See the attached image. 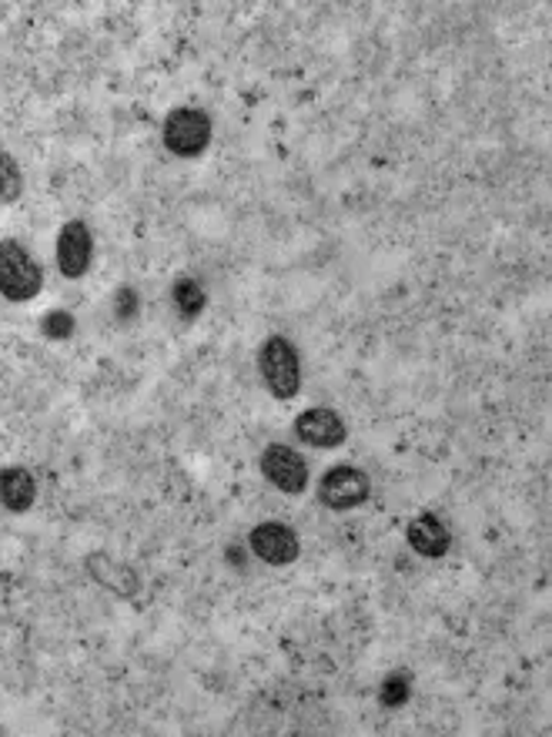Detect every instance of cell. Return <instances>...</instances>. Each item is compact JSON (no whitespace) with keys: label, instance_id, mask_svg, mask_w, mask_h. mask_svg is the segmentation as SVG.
Returning <instances> with one entry per match:
<instances>
[{"label":"cell","instance_id":"cell-1","mask_svg":"<svg viewBox=\"0 0 552 737\" xmlns=\"http://www.w3.org/2000/svg\"><path fill=\"white\" fill-rule=\"evenodd\" d=\"M258 369L264 386L271 389L274 399H292L302 389V359L295 346L285 335H268L261 353H258Z\"/></svg>","mask_w":552,"mask_h":737},{"label":"cell","instance_id":"cell-2","mask_svg":"<svg viewBox=\"0 0 552 737\" xmlns=\"http://www.w3.org/2000/svg\"><path fill=\"white\" fill-rule=\"evenodd\" d=\"M41 268L31 252L11 238L0 242V295L11 302H27L41 292Z\"/></svg>","mask_w":552,"mask_h":737},{"label":"cell","instance_id":"cell-3","mask_svg":"<svg viewBox=\"0 0 552 737\" xmlns=\"http://www.w3.org/2000/svg\"><path fill=\"white\" fill-rule=\"evenodd\" d=\"M161 134L171 155L194 158L212 145V118L198 108H178L165 118Z\"/></svg>","mask_w":552,"mask_h":737},{"label":"cell","instance_id":"cell-4","mask_svg":"<svg viewBox=\"0 0 552 737\" xmlns=\"http://www.w3.org/2000/svg\"><path fill=\"white\" fill-rule=\"evenodd\" d=\"M369 477L362 473L359 466H331L328 473L322 477L318 483V500L328 506V510H356L369 500Z\"/></svg>","mask_w":552,"mask_h":737},{"label":"cell","instance_id":"cell-5","mask_svg":"<svg viewBox=\"0 0 552 737\" xmlns=\"http://www.w3.org/2000/svg\"><path fill=\"white\" fill-rule=\"evenodd\" d=\"M261 473L271 480V487H279L282 493H305L308 487V462L298 456L292 446L274 443L261 453Z\"/></svg>","mask_w":552,"mask_h":737},{"label":"cell","instance_id":"cell-6","mask_svg":"<svg viewBox=\"0 0 552 737\" xmlns=\"http://www.w3.org/2000/svg\"><path fill=\"white\" fill-rule=\"evenodd\" d=\"M251 550L258 560L271 567H289L298 560L302 544H298V533L285 523H258L251 529Z\"/></svg>","mask_w":552,"mask_h":737},{"label":"cell","instance_id":"cell-7","mask_svg":"<svg viewBox=\"0 0 552 737\" xmlns=\"http://www.w3.org/2000/svg\"><path fill=\"white\" fill-rule=\"evenodd\" d=\"M94 258V238L85 222H67L57 235V268L67 279H81Z\"/></svg>","mask_w":552,"mask_h":737},{"label":"cell","instance_id":"cell-8","mask_svg":"<svg viewBox=\"0 0 552 737\" xmlns=\"http://www.w3.org/2000/svg\"><path fill=\"white\" fill-rule=\"evenodd\" d=\"M295 436L308 446L335 449V446H341L345 439H349V429H345V423L335 410L315 406V410H305L295 420Z\"/></svg>","mask_w":552,"mask_h":737},{"label":"cell","instance_id":"cell-9","mask_svg":"<svg viewBox=\"0 0 552 737\" xmlns=\"http://www.w3.org/2000/svg\"><path fill=\"white\" fill-rule=\"evenodd\" d=\"M405 540H408V547L416 550L419 557L439 560V557H446L449 547H452V533H449V526H446L436 513H419L416 520L408 523Z\"/></svg>","mask_w":552,"mask_h":737},{"label":"cell","instance_id":"cell-10","mask_svg":"<svg viewBox=\"0 0 552 737\" xmlns=\"http://www.w3.org/2000/svg\"><path fill=\"white\" fill-rule=\"evenodd\" d=\"M37 500V483L34 473L24 466H8L0 473V503H4L11 513H27Z\"/></svg>","mask_w":552,"mask_h":737},{"label":"cell","instance_id":"cell-11","mask_svg":"<svg viewBox=\"0 0 552 737\" xmlns=\"http://www.w3.org/2000/svg\"><path fill=\"white\" fill-rule=\"evenodd\" d=\"M171 299H174V309L184 319H194L204 309V302H209V299H204V289L194 279H178L174 289H171Z\"/></svg>","mask_w":552,"mask_h":737},{"label":"cell","instance_id":"cell-12","mask_svg":"<svg viewBox=\"0 0 552 737\" xmlns=\"http://www.w3.org/2000/svg\"><path fill=\"white\" fill-rule=\"evenodd\" d=\"M24 191V178H21V168L18 161L0 152V205H11V201H18Z\"/></svg>","mask_w":552,"mask_h":737},{"label":"cell","instance_id":"cell-13","mask_svg":"<svg viewBox=\"0 0 552 737\" xmlns=\"http://www.w3.org/2000/svg\"><path fill=\"white\" fill-rule=\"evenodd\" d=\"M408 694H412V678L405 674V670H392V674L379 688L382 707H402L408 701Z\"/></svg>","mask_w":552,"mask_h":737},{"label":"cell","instance_id":"cell-14","mask_svg":"<svg viewBox=\"0 0 552 737\" xmlns=\"http://www.w3.org/2000/svg\"><path fill=\"white\" fill-rule=\"evenodd\" d=\"M41 332L47 339H71L75 335V315L71 312H47L41 322Z\"/></svg>","mask_w":552,"mask_h":737},{"label":"cell","instance_id":"cell-15","mask_svg":"<svg viewBox=\"0 0 552 737\" xmlns=\"http://www.w3.org/2000/svg\"><path fill=\"white\" fill-rule=\"evenodd\" d=\"M114 315H117L121 322H131V319L137 315V292H134L131 286H121V289L114 292Z\"/></svg>","mask_w":552,"mask_h":737}]
</instances>
